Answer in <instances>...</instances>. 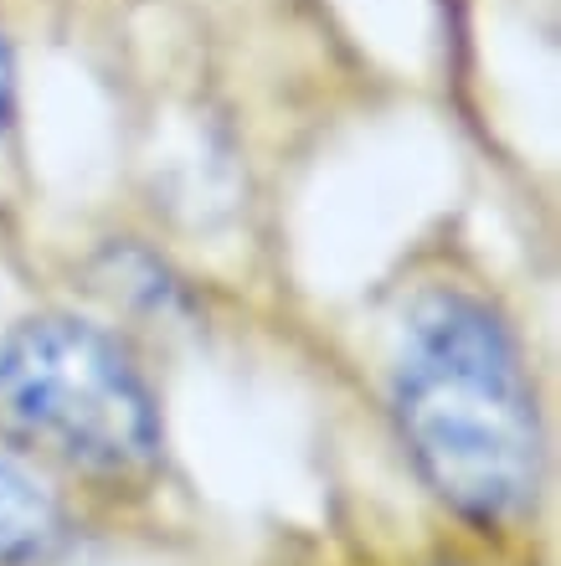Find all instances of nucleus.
I'll use <instances>...</instances> for the list:
<instances>
[{"label":"nucleus","instance_id":"3","mask_svg":"<svg viewBox=\"0 0 561 566\" xmlns=\"http://www.w3.org/2000/svg\"><path fill=\"white\" fill-rule=\"evenodd\" d=\"M98 510L0 428V566H58L89 536Z\"/></svg>","mask_w":561,"mask_h":566},{"label":"nucleus","instance_id":"1","mask_svg":"<svg viewBox=\"0 0 561 566\" xmlns=\"http://www.w3.org/2000/svg\"><path fill=\"white\" fill-rule=\"evenodd\" d=\"M397 443L458 536L516 552L541 525L551 432L516 319L479 283H428L386 360Z\"/></svg>","mask_w":561,"mask_h":566},{"label":"nucleus","instance_id":"4","mask_svg":"<svg viewBox=\"0 0 561 566\" xmlns=\"http://www.w3.org/2000/svg\"><path fill=\"white\" fill-rule=\"evenodd\" d=\"M505 556L510 552H495V546H479V541L458 536L448 546H438V552H428L417 566H505Z\"/></svg>","mask_w":561,"mask_h":566},{"label":"nucleus","instance_id":"5","mask_svg":"<svg viewBox=\"0 0 561 566\" xmlns=\"http://www.w3.org/2000/svg\"><path fill=\"white\" fill-rule=\"evenodd\" d=\"M15 114V57H11V42H6V27H0V135Z\"/></svg>","mask_w":561,"mask_h":566},{"label":"nucleus","instance_id":"2","mask_svg":"<svg viewBox=\"0 0 561 566\" xmlns=\"http://www.w3.org/2000/svg\"><path fill=\"white\" fill-rule=\"evenodd\" d=\"M0 428L52 463L98 515L160 494L165 407L129 335L77 310H37L0 335Z\"/></svg>","mask_w":561,"mask_h":566}]
</instances>
